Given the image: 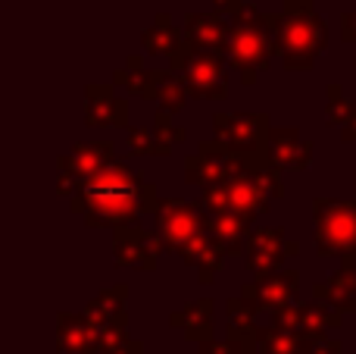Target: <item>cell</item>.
<instances>
[{"label": "cell", "mask_w": 356, "mask_h": 354, "mask_svg": "<svg viewBox=\"0 0 356 354\" xmlns=\"http://www.w3.org/2000/svg\"><path fill=\"white\" fill-rule=\"evenodd\" d=\"M138 179L125 167L100 169L97 176L81 185V201L91 220H104V223H122L125 217L138 210Z\"/></svg>", "instance_id": "1"}, {"label": "cell", "mask_w": 356, "mask_h": 354, "mask_svg": "<svg viewBox=\"0 0 356 354\" xmlns=\"http://www.w3.org/2000/svg\"><path fill=\"white\" fill-rule=\"evenodd\" d=\"M328 35H325V22L309 10V3L303 6H291L288 19L278 29V47H282V56L291 69L303 66L307 69L309 63L319 56V50L325 47Z\"/></svg>", "instance_id": "2"}, {"label": "cell", "mask_w": 356, "mask_h": 354, "mask_svg": "<svg viewBox=\"0 0 356 354\" xmlns=\"http://www.w3.org/2000/svg\"><path fill=\"white\" fill-rule=\"evenodd\" d=\"M269 19H238L228 31V60L244 69V82L253 85V69L269 66Z\"/></svg>", "instance_id": "3"}, {"label": "cell", "mask_w": 356, "mask_h": 354, "mask_svg": "<svg viewBox=\"0 0 356 354\" xmlns=\"http://www.w3.org/2000/svg\"><path fill=\"white\" fill-rule=\"evenodd\" d=\"M319 251L353 254L356 251V207L341 201H319Z\"/></svg>", "instance_id": "4"}, {"label": "cell", "mask_w": 356, "mask_h": 354, "mask_svg": "<svg viewBox=\"0 0 356 354\" xmlns=\"http://www.w3.org/2000/svg\"><path fill=\"white\" fill-rule=\"evenodd\" d=\"M184 79H188V88L200 98H225L228 82H225V69H222L219 56L213 50H203L184 69Z\"/></svg>", "instance_id": "5"}, {"label": "cell", "mask_w": 356, "mask_h": 354, "mask_svg": "<svg viewBox=\"0 0 356 354\" xmlns=\"http://www.w3.org/2000/svg\"><path fill=\"white\" fill-rule=\"evenodd\" d=\"M188 35L200 50H213V54L219 47H225V41H228L225 25L219 22V16H209V13L188 16Z\"/></svg>", "instance_id": "6"}, {"label": "cell", "mask_w": 356, "mask_h": 354, "mask_svg": "<svg viewBox=\"0 0 356 354\" xmlns=\"http://www.w3.org/2000/svg\"><path fill=\"white\" fill-rule=\"evenodd\" d=\"M278 251H282V232L263 229L250 238V257H247V263H250L257 273H269L278 263V257H282Z\"/></svg>", "instance_id": "7"}, {"label": "cell", "mask_w": 356, "mask_h": 354, "mask_svg": "<svg viewBox=\"0 0 356 354\" xmlns=\"http://www.w3.org/2000/svg\"><path fill=\"white\" fill-rule=\"evenodd\" d=\"M110 151H113V144H88V148L72 151V157H63L60 167L72 169L79 179H91V176H97L100 167L110 160Z\"/></svg>", "instance_id": "8"}, {"label": "cell", "mask_w": 356, "mask_h": 354, "mask_svg": "<svg viewBox=\"0 0 356 354\" xmlns=\"http://www.w3.org/2000/svg\"><path fill=\"white\" fill-rule=\"evenodd\" d=\"M197 213L188 210L184 204H169L163 210V236L169 245H184L188 238L197 236Z\"/></svg>", "instance_id": "9"}, {"label": "cell", "mask_w": 356, "mask_h": 354, "mask_svg": "<svg viewBox=\"0 0 356 354\" xmlns=\"http://www.w3.org/2000/svg\"><path fill=\"white\" fill-rule=\"evenodd\" d=\"M263 123H266L263 116H219L216 119V125H219V138L238 144V148H247V144L257 141V135H259L257 125H263Z\"/></svg>", "instance_id": "10"}, {"label": "cell", "mask_w": 356, "mask_h": 354, "mask_svg": "<svg viewBox=\"0 0 356 354\" xmlns=\"http://www.w3.org/2000/svg\"><path fill=\"white\" fill-rule=\"evenodd\" d=\"M259 342H263V354H303V348H307V342L294 330H282V326L263 332Z\"/></svg>", "instance_id": "11"}, {"label": "cell", "mask_w": 356, "mask_h": 354, "mask_svg": "<svg viewBox=\"0 0 356 354\" xmlns=\"http://www.w3.org/2000/svg\"><path fill=\"white\" fill-rule=\"evenodd\" d=\"M294 276H282V279H266V282H259V288H247V298H257V305H263V307H272V305H288V298H291V288H294Z\"/></svg>", "instance_id": "12"}, {"label": "cell", "mask_w": 356, "mask_h": 354, "mask_svg": "<svg viewBox=\"0 0 356 354\" xmlns=\"http://www.w3.org/2000/svg\"><path fill=\"white\" fill-rule=\"evenodd\" d=\"M144 44H147L150 54H175L178 35H175V29H169V16L156 19V29H150L144 35Z\"/></svg>", "instance_id": "13"}, {"label": "cell", "mask_w": 356, "mask_h": 354, "mask_svg": "<svg viewBox=\"0 0 356 354\" xmlns=\"http://www.w3.org/2000/svg\"><path fill=\"white\" fill-rule=\"evenodd\" d=\"M156 98H160L169 110H181V107H184L181 88L172 85V79H169V75H163V72H156Z\"/></svg>", "instance_id": "14"}, {"label": "cell", "mask_w": 356, "mask_h": 354, "mask_svg": "<svg viewBox=\"0 0 356 354\" xmlns=\"http://www.w3.org/2000/svg\"><path fill=\"white\" fill-rule=\"evenodd\" d=\"M216 236L225 242L228 236V251H234L241 245V238H244V229H241V223L234 220V213H228V217H219L216 220Z\"/></svg>", "instance_id": "15"}, {"label": "cell", "mask_w": 356, "mask_h": 354, "mask_svg": "<svg viewBox=\"0 0 356 354\" xmlns=\"http://www.w3.org/2000/svg\"><path fill=\"white\" fill-rule=\"evenodd\" d=\"M129 141H131V151L135 154H144V151H154V141H150V135L144 129H135L129 135Z\"/></svg>", "instance_id": "16"}, {"label": "cell", "mask_w": 356, "mask_h": 354, "mask_svg": "<svg viewBox=\"0 0 356 354\" xmlns=\"http://www.w3.org/2000/svg\"><path fill=\"white\" fill-rule=\"evenodd\" d=\"M303 354H341V345L338 342H328V339H319V342H309Z\"/></svg>", "instance_id": "17"}, {"label": "cell", "mask_w": 356, "mask_h": 354, "mask_svg": "<svg viewBox=\"0 0 356 354\" xmlns=\"http://www.w3.org/2000/svg\"><path fill=\"white\" fill-rule=\"evenodd\" d=\"M344 25H347V29H344V38H347V41H350V38H356V13L344 19Z\"/></svg>", "instance_id": "18"}, {"label": "cell", "mask_w": 356, "mask_h": 354, "mask_svg": "<svg viewBox=\"0 0 356 354\" xmlns=\"http://www.w3.org/2000/svg\"><path fill=\"white\" fill-rule=\"evenodd\" d=\"M207 354H232V345H209Z\"/></svg>", "instance_id": "19"}]
</instances>
